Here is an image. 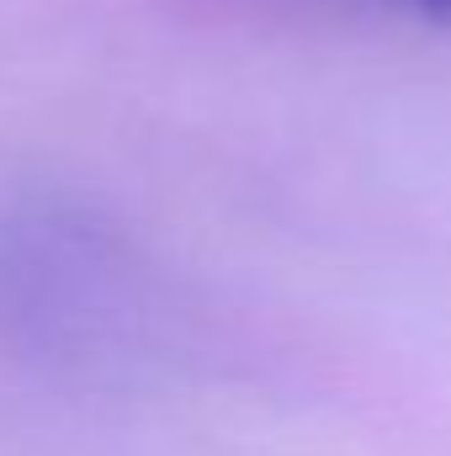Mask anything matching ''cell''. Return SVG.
Returning <instances> with one entry per match:
<instances>
[{
    "mask_svg": "<svg viewBox=\"0 0 451 456\" xmlns=\"http://www.w3.org/2000/svg\"><path fill=\"white\" fill-rule=\"evenodd\" d=\"M377 5L404 11V16H414L420 27H430V32L451 37V0H377Z\"/></svg>",
    "mask_w": 451,
    "mask_h": 456,
    "instance_id": "obj_1",
    "label": "cell"
}]
</instances>
